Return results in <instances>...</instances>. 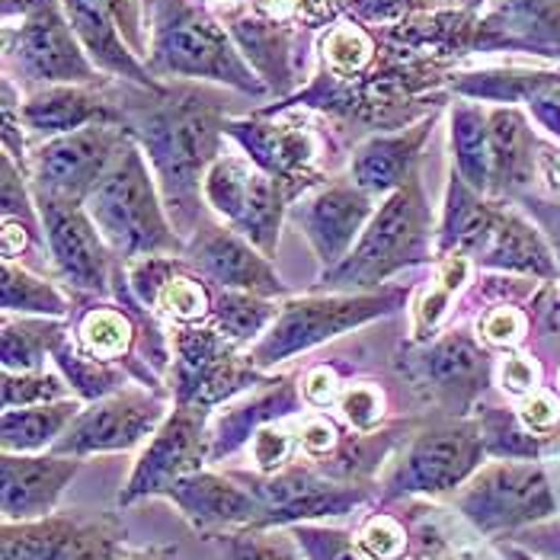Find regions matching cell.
<instances>
[{"label":"cell","instance_id":"7402d4cb","mask_svg":"<svg viewBox=\"0 0 560 560\" xmlns=\"http://www.w3.org/2000/svg\"><path fill=\"white\" fill-rule=\"evenodd\" d=\"M435 122H439V109L407 129L365 135L349 154V179L362 192L375 199H388L390 192H397L417 173Z\"/></svg>","mask_w":560,"mask_h":560},{"label":"cell","instance_id":"d6986e66","mask_svg":"<svg viewBox=\"0 0 560 560\" xmlns=\"http://www.w3.org/2000/svg\"><path fill=\"white\" fill-rule=\"evenodd\" d=\"M500 51L560 65V0H487L477 13L475 55Z\"/></svg>","mask_w":560,"mask_h":560},{"label":"cell","instance_id":"ee69618b","mask_svg":"<svg viewBox=\"0 0 560 560\" xmlns=\"http://www.w3.org/2000/svg\"><path fill=\"white\" fill-rule=\"evenodd\" d=\"M68 378L55 375V372H3V410H16V407H39V404H55V400H68L71 385H65Z\"/></svg>","mask_w":560,"mask_h":560},{"label":"cell","instance_id":"1f68e13d","mask_svg":"<svg viewBox=\"0 0 560 560\" xmlns=\"http://www.w3.org/2000/svg\"><path fill=\"white\" fill-rule=\"evenodd\" d=\"M84 407L78 400H55L39 407H16L3 410V452L7 455H39L51 452V445L74 423Z\"/></svg>","mask_w":560,"mask_h":560},{"label":"cell","instance_id":"db71d44e","mask_svg":"<svg viewBox=\"0 0 560 560\" xmlns=\"http://www.w3.org/2000/svg\"><path fill=\"white\" fill-rule=\"evenodd\" d=\"M497 375H500V388L506 390V394H513V397H518V400L541 388L538 365L528 355H518V352H510V355L500 359Z\"/></svg>","mask_w":560,"mask_h":560},{"label":"cell","instance_id":"d6a6232c","mask_svg":"<svg viewBox=\"0 0 560 560\" xmlns=\"http://www.w3.org/2000/svg\"><path fill=\"white\" fill-rule=\"evenodd\" d=\"M299 400H302V394L295 397V388H292V385H279V388H272L269 394H262V397H254L250 404H244V407L224 413V417L218 420V430L209 432V435H212V442H209V462H218V458L237 452V448H241L244 442H250L262 427H269L272 420L289 417L292 410H299Z\"/></svg>","mask_w":560,"mask_h":560},{"label":"cell","instance_id":"836d02e7","mask_svg":"<svg viewBox=\"0 0 560 560\" xmlns=\"http://www.w3.org/2000/svg\"><path fill=\"white\" fill-rule=\"evenodd\" d=\"M78 349L100 362H122L138 343V320L126 307L96 304L78 320Z\"/></svg>","mask_w":560,"mask_h":560},{"label":"cell","instance_id":"f6af8a7d","mask_svg":"<svg viewBox=\"0 0 560 560\" xmlns=\"http://www.w3.org/2000/svg\"><path fill=\"white\" fill-rule=\"evenodd\" d=\"M442 7H458L455 0H343L346 16L359 20L369 30H385L397 26L417 13H430Z\"/></svg>","mask_w":560,"mask_h":560},{"label":"cell","instance_id":"7a4b0ae2","mask_svg":"<svg viewBox=\"0 0 560 560\" xmlns=\"http://www.w3.org/2000/svg\"><path fill=\"white\" fill-rule=\"evenodd\" d=\"M144 65L158 81H206L244 96H269L224 20L206 0H151V45Z\"/></svg>","mask_w":560,"mask_h":560},{"label":"cell","instance_id":"bcb514c9","mask_svg":"<svg viewBox=\"0 0 560 560\" xmlns=\"http://www.w3.org/2000/svg\"><path fill=\"white\" fill-rule=\"evenodd\" d=\"M528 327H532L528 314L516 304H497L477 317V337L497 349H516L525 340Z\"/></svg>","mask_w":560,"mask_h":560},{"label":"cell","instance_id":"8d00e7d4","mask_svg":"<svg viewBox=\"0 0 560 560\" xmlns=\"http://www.w3.org/2000/svg\"><path fill=\"white\" fill-rule=\"evenodd\" d=\"M0 304L3 314L20 317H65L71 311L68 299L43 276L30 272L23 262H3V282H0Z\"/></svg>","mask_w":560,"mask_h":560},{"label":"cell","instance_id":"816d5d0a","mask_svg":"<svg viewBox=\"0 0 560 560\" xmlns=\"http://www.w3.org/2000/svg\"><path fill=\"white\" fill-rule=\"evenodd\" d=\"M250 455H254V465H257L259 475H276L292 458V435L285 430H276L269 423L250 439Z\"/></svg>","mask_w":560,"mask_h":560},{"label":"cell","instance_id":"f1b7e54d","mask_svg":"<svg viewBox=\"0 0 560 560\" xmlns=\"http://www.w3.org/2000/svg\"><path fill=\"white\" fill-rule=\"evenodd\" d=\"M500 206H503V202H497V199H490V196L471 189L458 173L452 171L435 250H439L442 257H452V254L480 257L483 247L490 244L493 228H497Z\"/></svg>","mask_w":560,"mask_h":560},{"label":"cell","instance_id":"7c38bea8","mask_svg":"<svg viewBox=\"0 0 560 560\" xmlns=\"http://www.w3.org/2000/svg\"><path fill=\"white\" fill-rule=\"evenodd\" d=\"M483 455L487 448H483V432L477 420L439 423L410 442L397 475L390 480L388 497L452 493L477 475Z\"/></svg>","mask_w":560,"mask_h":560},{"label":"cell","instance_id":"91938a15","mask_svg":"<svg viewBox=\"0 0 560 560\" xmlns=\"http://www.w3.org/2000/svg\"><path fill=\"white\" fill-rule=\"evenodd\" d=\"M560 209V206H558ZM545 224L551 228V237H555V250H558V266H560V218L558 215H545Z\"/></svg>","mask_w":560,"mask_h":560},{"label":"cell","instance_id":"83f0119b","mask_svg":"<svg viewBox=\"0 0 560 560\" xmlns=\"http://www.w3.org/2000/svg\"><path fill=\"white\" fill-rule=\"evenodd\" d=\"M423 378L430 382L432 390L448 397L452 404L468 407L480 390L490 382V355L468 337V334H445L442 340L427 346L420 355Z\"/></svg>","mask_w":560,"mask_h":560},{"label":"cell","instance_id":"5bb4252c","mask_svg":"<svg viewBox=\"0 0 560 560\" xmlns=\"http://www.w3.org/2000/svg\"><path fill=\"white\" fill-rule=\"evenodd\" d=\"M209 407L196 404H176L167 413L161 430L151 435L148 448L141 452L135 471H131L126 490L119 493V503L129 506L144 497H167L179 477L196 475L202 462L209 458Z\"/></svg>","mask_w":560,"mask_h":560},{"label":"cell","instance_id":"e0dca14e","mask_svg":"<svg viewBox=\"0 0 560 560\" xmlns=\"http://www.w3.org/2000/svg\"><path fill=\"white\" fill-rule=\"evenodd\" d=\"M448 93L475 103L522 106L551 141H560V65L538 68H458L448 74Z\"/></svg>","mask_w":560,"mask_h":560},{"label":"cell","instance_id":"4316f807","mask_svg":"<svg viewBox=\"0 0 560 560\" xmlns=\"http://www.w3.org/2000/svg\"><path fill=\"white\" fill-rule=\"evenodd\" d=\"M68 23L74 36L81 39L90 61L113 81H129L144 90H164V81H158L148 65L135 55L129 43L122 39L113 13L106 10L103 0H61Z\"/></svg>","mask_w":560,"mask_h":560},{"label":"cell","instance_id":"4dcf8cb0","mask_svg":"<svg viewBox=\"0 0 560 560\" xmlns=\"http://www.w3.org/2000/svg\"><path fill=\"white\" fill-rule=\"evenodd\" d=\"M448 119H452V158H455V173L487 196L490 189V167H493V151H490V116L487 109L465 100L452 96L448 103Z\"/></svg>","mask_w":560,"mask_h":560},{"label":"cell","instance_id":"9f6ffc18","mask_svg":"<svg viewBox=\"0 0 560 560\" xmlns=\"http://www.w3.org/2000/svg\"><path fill=\"white\" fill-rule=\"evenodd\" d=\"M299 442H302L307 455H327V452H334L340 445V430L327 417H311V420L302 423Z\"/></svg>","mask_w":560,"mask_h":560},{"label":"cell","instance_id":"b9f144b4","mask_svg":"<svg viewBox=\"0 0 560 560\" xmlns=\"http://www.w3.org/2000/svg\"><path fill=\"white\" fill-rule=\"evenodd\" d=\"M480 432H483V448L487 455L500 458V462H535L541 452V439L535 432L522 427L518 413H506V410H483L477 417Z\"/></svg>","mask_w":560,"mask_h":560},{"label":"cell","instance_id":"ba28073f","mask_svg":"<svg viewBox=\"0 0 560 560\" xmlns=\"http://www.w3.org/2000/svg\"><path fill=\"white\" fill-rule=\"evenodd\" d=\"M206 206L215 212L231 231L247 237L259 254L272 257L279 247V228L289 215L285 189L259 171L244 151H221L218 161L206 173L202 186Z\"/></svg>","mask_w":560,"mask_h":560},{"label":"cell","instance_id":"484cf974","mask_svg":"<svg viewBox=\"0 0 560 560\" xmlns=\"http://www.w3.org/2000/svg\"><path fill=\"white\" fill-rule=\"evenodd\" d=\"M490 189L487 196L497 202L525 199L538 183V148L541 135L532 126V116L522 106H490Z\"/></svg>","mask_w":560,"mask_h":560},{"label":"cell","instance_id":"2e32d148","mask_svg":"<svg viewBox=\"0 0 560 560\" xmlns=\"http://www.w3.org/2000/svg\"><path fill=\"white\" fill-rule=\"evenodd\" d=\"M378 199L362 192L352 179H327L289 206V218L299 224L324 269H334L352 254L362 231L378 212Z\"/></svg>","mask_w":560,"mask_h":560},{"label":"cell","instance_id":"8fae6325","mask_svg":"<svg viewBox=\"0 0 560 560\" xmlns=\"http://www.w3.org/2000/svg\"><path fill=\"white\" fill-rule=\"evenodd\" d=\"M462 516L483 535L535 525L558 513L555 487L535 462H497L480 468L455 497Z\"/></svg>","mask_w":560,"mask_h":560},{"label":"cell","instance_id":"d4e9b609","mask_svg":"<svg viewBox=\"0 0 560 560\" xmlns=\"http://www.w3.org/2000/svg\"><path fill=\"white\" fill-rule=\"evenodd\" d=\"M109 84H55L23 93V100H20L23 126L45 141L58 138V135L81 131L86 126H100V122H119L122 126V113L113 100Z\"/></svg>","mask_w":560,"mask_h":560},{"label":"cell","instance_id":"603a6c76","mask_svg":"<svg viewBox=\"0 0 560 560\" xmlns=\"http://www.w3.org/2000/svg\"><path fill=\"white\" fill-rule=\"evenodd\" d=\"M81 471V458L68 455H7L0 458L3 522H36L55 513L65 487Z\"/></svg>","mask_w":560,"mask_h":560},{"label":"cell","instance_id":"9a60e30c","mask_svg":"<svg viewBox=\"0 0 560 560\" xmlns=\"http://www.w3.org/2000/svg\"><path fill=\"white\" fill-rule=\"evenodd\" d=\"M36 199V196H33ZM45 228L48 257L55 262L61 282L84 295H109L113 282V250L103 241L100 228L86 215L84 202H58V199H36Z\"/></svg>","mask_w":560,"mask_h":560},{"label":"cell","instance_id":"30bf717a","mask_svg":"<svg viewBox=\"0 0 560 560\" xmlns=\"http://www.w3.org/2000/svg\"><path fill=\"white\" fill-rule=\"evenodd\" d=\"M262 382L257 362L241 355L221 330L206 324H176L173 330V400L218 407Z\"/></svg>","mask_w":560,"mask_h":560},{"label":"cell","instance_id":"8992f818","mask_svg":"<svg viewBox=\"0 0 560 560\" xmlns=\"http://www.w3.org/2000/svg\"><path fill=\"white\" fill-rule=\"evenodd\" d=\"M224 135L285 189L289 202L327 183L324 158L334 141L314 129L302 109L259 106L250 116H231Z\"/></svg>","mask_w":560,"mask_h":560},{"label":"cell","instance_id":"e575fe53","mask_svg":"<svg viewBox=\"0 0 560 560\" xmlns=\"http://www.w3.org/2000/svg\"><path fill=\"white\" fill-rule=\"evenodd\" d=\"M71 334L61 317H20L3 320V372H39L45 352Z\"/></svg>","mask_w":560,"mask_h":560},{"label":"cell","instance_id":"f546056e","mask_svg":"<svg viewBox=\"0 0 560 560\" xmlns=\"http://www.w3.org/2000/svg\"><path fill=\"white\" fill-rule=\"evenodd\" d=\"M477 262L487 269L518 272V276H532L541 282H558L560 276L558 259L545 244V237L538 234V228L513 209H506V202L500 206V218L490 234V244L483 247Z\"/></svg>","mask_w":560,"mask_h":560},{"label":"cell","instance_id":"74e56055","mask_svg":"<svg viewBox=\"0 0 560 560\" xmlns=\"http://www.w3.org/2000/svg\"><path fill=\"white\" fill-rule=\"evenodd\" d=\"M74 528L78 522L65 516L3 522V560H55Z\"/></svg>","mask_w":560,"mask_h":560},{"label":"cell","instance_id":"ffe728a7","mask_svg":"<svg viewBox=\"0 0 560 560\" xmlns=\"http://www.w3.org/2000/svg\"><path fill=\"white\" fill-rule=\"evenodd\" d=\"M244 480L266 510V525H292L311 518L346 516L365 493L346 483H330L327 477L307 468H282L276 475H234Z\"/></svg>","mask_w":560,"mask_h":560},{"label":"cell","instance_id":"9c48e42d","mask_svg":"<svg viewBox=\"0 0 560 560\" xmlns=\"http://www.w3.org/2000/svg\"><path fill=\"white\" fill-rule=\"evenodd\" d=\"M129 129L119 122L86 126L71 135L48 138L30 154V189L36 199L86 202L100 179L129 144Z\"/></svg>","mask_w":560,"mask_h":560},{"label":"cell","instance_id":"be15d7a7","mask_svg":"<svg viewBox=\"0 0 560 560\" xmlns=\"http://www.w3.org/2000/svg\"><path fill=\"white\" fill-rule=\"evenodd\" d=\"M417 560H455V558H442V555H423V558Z\"/></svg>","mask_w":560,"mask_h":560},{"label":"cell","instance_id":"60d3db41","mask_svg":"<svg viewBox=\"0 0 560 560\" xmlns=\"http://www.w3.org/2000/svg\"><path fill=\"white\" fill-rule=\"evenodd\" d=\"M468 269H471V259L465 257V254L442 257L439 269H435V279H432L430 292L423 295V302L417 307V320H413V340H417V343H430L435 327L442 324V317H445V311H448V302H452L455 292L465 285Z\"/></svg>","mask_w":560,"mask_h":560},{"label":"cell","instance_id":"ab89813d","mask_svg":"<svg viewBox=\"0 0 560 560\" xmlns=\"http://www.w3.org/2000/svg\"><path fill=\"white\" fill-rule=\"evenodd\" d=\"M224 560H304L295 532H279V525H247L221 532Z\"/></svg>","mask_w":560,"mask_h":560},{"label":"cell","instance_id":"680465c9","mask_svg":"<svg viewBox=\"0 0 560 560\" xmlns=\"http://www.w3.org/2000/svg\"><path fill=\"white\" fill-rule=\"evenodd\" d=\"M122 560H176V551H173V548H148V551L126 555Z\"/></svg>","mask_w":560,"mask_h":560},{"label":"cell","instance_id":"6125c7cd","mask_svg":"<svg viewBox=\"0 0 560 560\" xmlns=\"http://www.w3.org/2000/svg\"><path fill=\"white\" fill-rule=\"evenodd\" d=\"M458 7H465V10H475V13H480L483 7H487V0H455Z\"/></svg>","mask_w":560,"mask_h":560},{"label":"cell","instance_id":"6f0895ef","mask_svg":"<svg viewBox=\"0 0 560 560\" xmlns=\"http://www.w3.org/2000/svg\"><path fill=\"white\" fill-rule=\"evenodd\" d=\"M538 183L560 202V141H545L538 148Z\"/></svg>","mask_w":560,"mask_h":560},{"label":"cell","instance_id":"3957f363","mask_svg":"<svg viewBox=\"0 0 560 560\" xmlns=\"http://www.w3.org/2000/svg\"><path fill=\"white\" fill-rule=\"evenodd\" d=\"M109 250L122 259L183 257L186 241L176 234L158 176L141 144L129 138L113 167L84 202Z\"/></svg>","mask_w":560,"mask_h":560},{"label":"cell","instance_id":"f907efd6","mask_svg":"<svg viewBox=\"0 0 560 560\" xmlns=\"http://www.w3.org/2000/svg\"><path fill=\"white\" fill-rule=\"evenodd\" d=\"M106 10L113 13L122 39L129 43V48L144 61L148 58V45H151V26H144V0H103Z\"/></svg>","mask_w":560,"mask_h":560},{"label":"cell","instance_id":"c3c4849f","mask_svg":"<svg viewBox=\"0 0 560 560\" xmlns=\"http://www.w3.org/2000/svg\"><path fill=\"white\" fill-rule=\"evenodd\" d=\"M359 548L375 560H400L407 551V532L397 518L375 513L359 528Z\"/></svg>","mask_w":560,"mask_h":560},{"label":"cell","instance_id":"277c9868","mask_svg":"<svg viewBox=\"0 0 560 560\" xmlns=\"http://www.w3.org/2000/svg\"><path fill=\"white\" fill-rule=\"evenodd\" d=\"M3 74L23 93L113 81L90 61L61 0H3Z\"/></svg>","mask_w":560,"mask_h":560},{"label":"cell","instance_id":"6da1fadb","mask_svg":"<svg viewBox=\"0 0 560 560\" xmlns=\"http://www.w3.org/2000/svg\"><path fill=\"white\" fill-rule=\"evenodd\" d=\"M109 90L122 113V126L141 144L158 176L176 234L189 241L206 221V173L228 138L224 126L231 119V103L224 90L186 84L144 90L129 81H113Z\"/></svg>","mask_w":560,"mask_h":560},{"label":"cell","instance_id":"94428289","mask_svg":"<svg viewBox=\"0 0 560 560\" xmlns=\"http://www.w3.org/2000/svg\"><path fill=\"white\" fill-rule=\"evenodd\" d=\"M503 558H506V560H535L532 555L518 551V548H503Z\"/></svg>","mask_w":560,"mask_h":560},{"label":"cell","instance_id":"f35d334b","mask_svg":"<svg viewBox=\"0 0 560 560\" xmlns=\"http://www.w3.org/2000/svg\"><path fill=\"white\" fill-rule=\"evenodd\" d=\"M51 359L58 362L61 375L68 378V385L78 390L84 400H100V397H109L116 390L126 388V375L113 369V362H100V359H90L86 352L78 349V343H71V337H65L61 343L55 346Z\"/></svg>","mask_w":560,"mask_h":560},{"label":"cell","instance_id":"7dc6e473","mask_svg":"<svg viewBox=\"0 0 560 560\" xmlns=\"http://www.w3.org/2000/svg\"><path fill=\"white\" fill-rule=\"evenodd\" d=\"M295 538L302 545L304 558L307 560H375L369 558L359 541H352L346 532H334V528H314V525H299Z\"/></svg>","mask_w":560,"mask_h":560},{"label":"cell","instance_id":"4fadbf2b","mask_svg":"<svg viewBox=\"0 0 560 560\" xmlns=\"http://www.w3.org/2000/svg\"><path fill=\"white\" fill-rule=\"evenodd\" d=\"M167 420L164 400L154 390L122 388L84 407L65 435L51 445L55 455L84 458L103 452H129L151 439Z\"/></svg>","mask_w":560,"mask_h":560},{"label":"cell","instance_id":"44dd1931","mask_svg":"<svg viewBox=\"0 0 560 560\" xmlns=\"http://www.w3.org/2000/svg\"><path fill=\"white\" fill-rule=\"evenodd\" d=\"M231 33L234 45L241 48V55L247 58V65L257 71V78L266 84L269 93L276 96H295L302 84V51H299V36L302 26L295 23H282V20H269L259 16L254 10H228L218 13Z\"/></svg>","mask_w":560,"mask_h":560},{"label":"cell","instance_id":"681fc988","mask_svg":"<svg viewBox=\"0 0 560 560\" xmlns=\"http://www.w3.org/2000/svg\"><path fill=\"white\" fill-rule=\"evenodd\" d=\"M343 420L359 432H372L378 427L382 413H385V397L382 390L372 388V385H349L337 400Z\"/></svg>","mask_w":560,"mask_h":560},{"label":"cell","instance_id":"52a82bcc","mask_svg":"<svg viewBox=\"0 0 560 560\" xmlns=\"http://www.w3.org/2000/svg\"><path fill=\"white\" fill-rule=\"evenodd\" d=\"M404 289H382V292H340V295H311V299H289L282 304L276 324L254 343L250 359L257 369H272L299 352L337 340L369 320L388 317L404 307Z\"/></svg>","mask_w":560,"mask_h":560},{"label":"cell","instance_id":"f5cc1de1","mask_svg":"<svg viewBox=\"0 0 560 560\" xmlns=\"http://www.w3.org/2000/svg\"><path fill=\"white\" fill-rule=\"evenodd\" d=\"M518 420L522 427L535 435H545V432L558 430L560 423V397L555 390L538 388L535 394L522 397V407H518Z\"/></svg>","mask_w":560,"mask_h":560},{"label":"cell","instance_id":"5b68a950","mask_svg":"<svg viewBox=\"0 0 560 560\" xmlns=\"http://www.w3.org/2000/svg\"><path fill=\"white\" fill-rule=\"evenodd\" d=\"M432 209L423 189L420 171L413 173L397 192L378 206L369 228L362 231L352 254L324 269L320 285L330 292H365L385 282L388 276L430 259Z\"/></svg>","mask_w":560,"mask_h":560},{"label":"cell","instance_id":"cb8c5ba5","mask_svg":"<svg viewBox=\"0 0 560 560\" xmlns=\"http://www.w3.org/2000/svg\"><path fill=\"white\" fill-rule=\"evenodd\" d=\"M167 497L199 532H234L247 525H266L262 503L234 475L196 471L179 477L167 490Z\"/></svg>","mask_w":560,"mask_h":560},{"label":"cell","instance_id":"7bdbcfd3","mask_svg":"<svg viewBox=\"0 0 560 560\" xmlns=\"http://www.w3.org/2000/svg\"><path fill=\"white\" fill-rule=\"evenodd\" d=\"M126 558V528L116 518L86 522L71 532L55 560H122Z\"/></svg>","mask_w":560,"mask_h":560},{"label":"cell","instance_id":"ac0fdd59","mask_svg":"<svg viewBox=\"0 0 560 560\" xmlns=\"http://www.w3.org/2000/svg\"><path fill=\"white\" fill-rule=\"evenodd\" d=\"M183 259L209 282L234 292H250L262 299H285L289 285L279 279V272L269 266V257L231 231L228 224L202 221V228L186 241Z\"/></svg>","mask_w":560,"mask_h":560},{"label":"cell","instance_id":"d590c367","mask_svg":"<svg viewBox=\"0 0 560 560\" xmlns=\"http://www.w3.org/2000/svg\"><path fill=\"white\" fill-rule=\"evenodd\" d=\"M279 311H282V304H276V299L221 289L212 299V327L221 330L231 343H254L266 334V327L276 324Z\"/></svg>","mask_w":560,"mask_h":560},{"label":"cell","instance_id":"11a10c76","mask_svg":"<svg viewBox=\"0 0 560 560\" xmlns=\"http://www.w3.org/2000/svg\"><path fill=\"white\" fill-rule=\"evenodd\" d=\"M299 394H302V400L307 404V407L324 410V407H334V404L340 400L343 388H340V378H337V372H334V369L317 365V369H311V372L302 378Z\"/></svg>","mask_w":560,"mask_h":560}]
</instances>
